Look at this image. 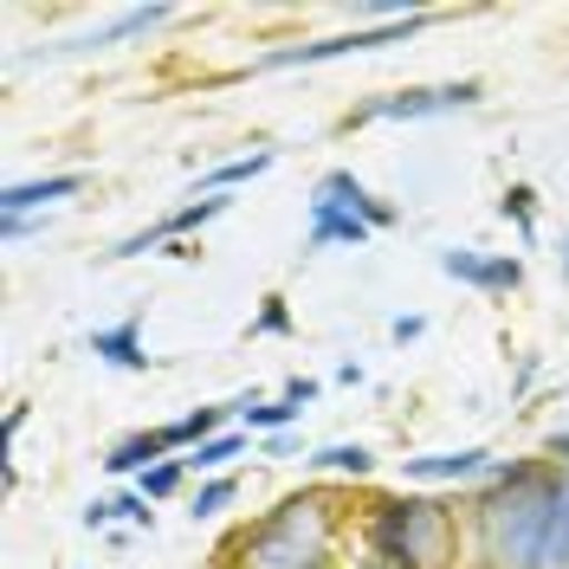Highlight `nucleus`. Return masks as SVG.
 <instances>
[{
  "mask_svg": "<svg viewBox=\"0 0 569 569\" xmlns=\"http://www.w3.org/2000/svg\"><path fill=\"white\" fill-rule=\"evenodd\" d=\"M557 479L563 466L550 460H498L486 472V492L472 498V537L486 569H537L543 537L557 511Z\"/></svg>",
  "mask_w": 569,
  "mask_h": 569,
  "instance_id": "f257e3e1",
  "label": "nucleus"
},
{
  "mask_svg": "<svg viewBox=\"0 0 569 569\" xmlns=\"http://www.w3.org/2000/svg\"><path fill=\"white\" fill-rule=\"evenodd\" d=\"M330 537H337V498L298 492L272 518L233 537L227 569H330Z\"/></svg>",
  "mask_w": 569,
  "mask_h": 569,
  "instance_id": "f03ea898",
  "label": "nucleus"
},
{
  "mask_svg": "<svg viewBox=\"0 0 569 569\" xmlns=\"http://www.w3.org/2000/svg\"><path fill=\"white\" fill-rule=\"evenodd\" d=\"M369 550L382 569H447L453 563V518L440 498L401 492L369 511Z\"/></svg>",
  "mask_w": 569,
  "mask_h": 569,
  "instance_id": "7ed1b4c3",
  "label": "nucleus"
},
{
  "mask_svg": "<svg viewBox=\"0 0 569 569\" xmlns=\"http://www.w3.org/2000/svg\"><path fill=\"white\" fill-rule=\"evenodd\" d=\"M486 98L479 78H460V84H415V91H389V98H362V104L343 117V123H421V117H447V110H472Z\"/></svg>",
  "mask_w": 569,
  "mask_h": 569,
  "instance_id": "20e7f679",
  "label": "nucleus"
},
{
  "mask_svg": "<svg viewBox=\"0 0 569 569\" xmlns=\"http://www.w3.org/2000/svg\"><path fill=\"white\" fill-rule=\"evenodd\" d=\"M427 27V13H408V20H389V27H362V33H330V39H305V46H272L259 71H291V66H323V59H350V52H382V46H401Z\"/></svg>",
  "mask_w": 569,
  "mask_h": 569,
  "instance_id": "39448f33",
  "label": "nucleus"
},
{
  "mask_svg": "<svg viewBox=\"0 0 569 569\" xmlns=\"http://www.w3.org/2000/svg\"><path fill=\"white\" fill-rule=\"evenodd\" d=\"M440 272H447V279H460V284H472V291H486V298H505V291H518V284H525V259H518V252L447 247V252H440Z\"/></svg>",
  "mask_w": 569,
  "mask_h": 569,
  "instance_id": "423d86ee",
  "label": "nucleus"
},
{
  "mask_svg": "<svg viewBox=\"0 0 569 569\" xmlns=\"http://www.w3.org/2000/svg\"><path fill=\"white\" fill-rule=\"evenodd\" d=\"M492 453L486 447H460V453H421V460H401V479L408 486H472L492 472Z\"/></svg>",
  "mask_w": 569,
  "mask_h": 569,
  "instance_id": "0eeeda50",
  "label": "nucleus"
},
{
  "mask_svg": "<svg viewBox=\"0 0 569 569\" xmlns=\"http://www.w3.org/2000/svg\"><path fill=\"white\" fill-rule=\"evenodd\" d=\"M376 227L362 220V213H350V208H330V201H311V252H323V247H362Z\"/></svg>",
  "mask_w": 569,
  "mask_h": 569,
  "instance_id": "6e6552de",
  "label": "nucleus"
},
{
  "mask_svg": "<svg viewBox=\"0 0 569 569\" xmlns=\"http://www.w3.org/2000/svg\"><path fill=\"white\" fill-rule=\"evenodd\" d=\"M84 188V176H39V181H13L0 194V213H46L52 201H71Z\"/></svg>",
  "mask_w": 569,
  "mask_h": 569,
  "instance_id": "1a4fd4ad",
  "label": "nucleus"
},
{
  "mask_svg": "<svg viewBox=\"0 0 569 569\" xmlns=\"http://www.w3.org/2000/svg\"><path fill=\"white\" fill-rule=\"evenodd\" d=\"M169 460V440H162V427H142V433H123L117 447L104 453L110 472H123V479H142L149 466H162Z\"/></svg>",
  "mask_w": 569,
  "mask_h": 569,
  "instance_id": "9d476101",
  "label": "nucleus"
},
{
  "mask_svg": "<svg viewBox=\"0 0 569 569\" xmlns=\"http://www.w3.org/2000/svg\"><path fill=\"white\" fill-rule=\"evenodd\" d=\"M298 415H305V408H298V401H284V395H279V401H259V395H240V401H233V421L247 427V433H266V440L284 433Z\"/></svg>",
  "mask_w": 569,
  "mask_h": 569,
  "instance_id": "9b49d317",
  "label": "nucleus"
},
{
  "mask_svg": "<svg viewBox=\"0 0 569 569\" xmlns=\"http://www.w3.org/2000/svg\"><path fill=\"white\" fill-rule=\"evenodd\" d=\"M91 350L104 356L110 369H149V350H142V323H110V330H98L91 337Z\"/></svg>",
  "mask_w": 569,
  "mask_h": 569,
  "instance_id": "f8f14e48",
  "label": "nucleus"
},
{
  "mask_svg": "<svg viewBox=\"0 0 569 569\" xmlns=\"http://www.w3.org/2000/svg\"><path fill=\"white\" fill-rule=\"evenodd\" d=\"M279 162V149H252V156H233V162H220V169H208V194H227V188H240V181H252V176H266Z\"/></svg>",
  "mask_w": 569,
  "mask_h": 569,
  "instance_id": "ddd939ff",
  "label": "nucleus"
},
{
  "mask_svg": "<svg viewBox=\"0 0 569 569\" xmlns=\"http://www.w3.org/2000/svg\"><path fill=\"white\" fill-rule=\"evenodd\" d=\"M537 569H569V472L557 479V511H550V537H543V563Z\"/></svg>",
  "mask_w": 569,
  "mask_h": 569,
  "instance_id": "4468645a",
  "label": "nucleus"
},
{
  "mask_svg": "<svg viewBox=\"0 0 569 569\" xmlns=\"http://www.w3.org/2000/svg\"><path fill=\"white\" fill-rule=\"evenodd\" d=\"M311 201H330V208H350L362 213L369 208V188L350 176V169H330V176H318V188H311Z\"/></svg>",
  "mask_w": 569,
  "mask_h": 569,
  "instance_id": "2eb2a0df",
  "label": "nucleus"
},
{
  "mask_svg": "<svg viewBox=\"0 0 569 569\" xmlns=\"http://www.w3.org/2000/svg\"><path fill=\"white\" fill-rule=\"evenodd\" d=\"M498 213L518 227V240H525V247L537 240V188H531V181H511V188H505V201H498Z\"/></svg>",
  "mask_w": 569,
  "mask_h": 569,
  "instance_id": "dca6fc26",
  "label": "nucleus"
},
{
  "mask_svg": "<svg viewBox=\"0 0 569 569\" xmlns=\"http://www.w3.org/2000/svg\"><path fill=\"white\" fill-rule=\"evenodd\" d=\"M240 453V433H213V440H201L194 453H181V466L188 472H201V479H220V466Z\"/></svg>",
  "mask_w": 569,
  "mask_h": 569,
  "instance_id": "f3484780",
  "label": "nucleus"
},
{
  "mask_svg": "<svg viewBox=\"0 0 569 569\" xmlns=\"http://www.w3.org/2000/svg\"><path fill=\"white\" fill-rule=\"evenodd\" d=\"M311 466H318V472H350V479H369V472H376V453H369V447H318Z\"/></svg>",
  "mask_w": 569,
  "mask_h": 569,
  "instance_id": "a211bd4d",
  "label": "nucleus"
},
{
  "mask_svg": "<svg viewBox=\"0 0 569 569\" xmlns=\"http://www.w3.org/2000/svg\"><path fill=\"white\" fill-rule=\"evenodd\" d=\"M213 213H227V194H201V201H188V208H176L169 220H162V233H169V240H181V233L208 227Z\"/></svg>",
  "mask_w": 569,
  "mask_h": 569,
  "instance_id": "6ab92c4d",
  "label": "nucleus"
},
{
  "mask_svg": "<svg viewBox=\"0 0 569 569\" xmlns=\"http://www.w3.org/2000/svg\"><path fill=\"white\" fill-rule=\"evenodd\" d=\"M233 498H240V479H227V472H220V479H201V492L188 498V511H194V525H201V518H220Z\"/></svg>",
  "mask_w": 569,
  "mask_h": 569,
  "instance_id": "aec40b11",
  "label": "nucleus"
},
{
  "mask_svg": "<svg viewBox=\"0 0 569 569\" xmlns=\"http://www.w3.org/2000/svg\"><path fill=\"white\" fill-rule=\"evenodd\" d=\"M181 479H188V466H181V460H162V466H149V472L137 479V492L156 505V498H176V492H181Z\"/></svg>",
  "mask_w": 569,
  "mask_h": 569,
  "instance_id": "412c9836",
  "label": "nucleus"
},
{
  "mask_svg": "<svg viewBox=\"0 0 569 569\" xmlns=\"http://www.w3.org/2000/svg\"><path fill=\"white\" fill-rule=\"evenodd\" d=\"M110 511H117L123 525H137V531H156V511H149V498H142L137 486H130L123 498H110Z\"/></svg>",
  "mask_w": 569,
  "mask_h": 569,
  "instance_id": "4be33fe9",
  "label": "nucleus"
},
{
  "mask_svg": "<svg viewBox=\"0 0 569 569\" xmlns=\"http://www.w3.org/2000/svg\"><path fill=\"white\" fill-rule=\"evenodd\" d=\"M252 337H291V311H284V298H266V305H259Z\"/></svg>",
  "mask_w": 569,
  "mask_h": 569,
  "instance_id": "5701e85b",
  "label": "nucleus"
},
{
  "mask_svg": "<svg viewBox=\"0 0 569 569\" xmlns=\"http://www.w3.org/2000/svg\"><path fill=\"white\" fill-rule=\"evenodd\" d=\"M362 220H369V227H395V220H401V208H395V201H382V194H369Z\"/></svg>",
  "mask_w": 569,
  "mask_h": 569,
  "instance_id": "b1692460",
  "label": "nucleus"
},
{
  "mask_svg": "<svg viewBox=\"0 0 569 569\" xmlns=\"http://www.w3.org/2000/svg\"><path fill=\"white\" fill-rule=\"evenodd\" d=\"M543 460H550V466H563V472H569V427L543 433Z\"/></svg>",
  "mask_w": 569,
  "mask_h": 569,
  "instance_id": "393cba45",
  "label": "nucleus"
},
{
  "mask_svg": "<svg viewBox=\"0 0 569 569\" xmlns=\"http://www.w3.org/2000/svg\"><path fill=\"white\" fill-rule=\"evenodd\" d=\"M284 401H298V408L318 401V382H311V376H291V382H284Z\"/></svg>",
  "mask_w": 569,
  "mask_h": 569,
  "instance_id": "a878e982",
  "label": "nucleus"
},
{
  "mask_svg": "<svg viewBox=\"0 0 569 569\" xmlns=\"http://www.w3.org/2000/svg\"><path fill=\"white\" fill-rule=\"evenodd\" d=\"M421 330H427V318H395V323H389V337H395V343H415Z\"/></svg>",
  "mask_w": 569,
  "mask_h": 569,
  "instance_id": "bb28decb",
  "label": "nucleus"
},
{
  "mask_svg": "<svg viewBox=\"0 0 569 569\" xmlns=\"http://www.w3.org/2000/svg\"><path fill=\"white\" fill-rule=\"evenodd\" d=\"M110 518H117V511H110L104 498H98V505H84V531H110Z\"/></svg>",
  "mask_w": 569,
  "mask_h": 569,
  "instance_id": "cd10ccee",
  "label": "nucleus"
},
{
  "mask_svg": "<svg viewBox=\"0 0 569 569\" xmlns=\"http://www.w3.org/2000/svg\"><path fill=\"white\" fill-rule=\"evenodd\" d=\"M557 266H563V284H569V227H563V240H557Z\"/></svg>",
  "mask_w": 569,
  "mask_h": 569,
  "instance_id": "c85d7f7f",
  "label": "nucleus"
}]
</instances>
